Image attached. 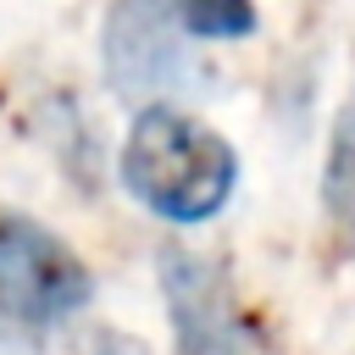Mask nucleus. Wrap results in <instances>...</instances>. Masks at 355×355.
<instances>
[{"instance_id": "obj_4", "label": "nucleus", "mask_w": 355, "mask_h": 355, "mask_svg": "<svg viewBox=\"0 0 355 355\" xmlns=\"http://www.w3.org/2000/svg\"><path fill=\"white\" fill-rule=\"evenodd\" d=\"M105 72L128 100L161 94L183 78V22L172 0H111L105 6Z\"/></svg>"}, {"instance_id": "obj_2", "label": "nucleus", "mask_w": 355, "mask_h": 355, "mask_svg": "<svg viewBox=\"0 0 355 355\" xmlns=\"http://www.w3.org/2000/svg\"><path fill=\"white\" fill-rule=\"evenodd\" d=\"M94 300L83 255L39 216L0 205V333H33L78 316Z\"/></svg>"}, {"instance_id": "obj_1", "label": "nucleus", "mask_w": 355, "mask_h": 355, "mask_svg": "<svg viewBox=\"0 0 355 355\" xmlns=\"http://www.w3.org/2000/svg\"><path fill=\"white\" fill-rule=\"evenodd\" d=\"M116 178L150 216L194 227V222H211L233 200L239 155L200 116H189L166 100H150L122 139Z\"/></svg>"}, {"instance_id": "obj_6", "label": "nucleus", "mask_w": 355, "mask_h": 355, "mask_svg": "<svg viewBox=\"0 0 355 355\" xmlns=\"http://www.w3.org/2000/svg\"><path fill=\"white\" fill-rule=\"evenodd\" d=\"M349 128H355V116H349Z\"/></svg>"}, {"instance_id": "obj_5", "label": "nucleus", "mask_w": 355, "mask_h": 355, "mask_svg": "<svg viewBox=\"0 0 355 355\" xmlns=\"http://www.w3.org/2000/svg\"><path fill=\"white\" fill-rule=\"evenodd\" d=\"M183 33L194 39H250L255 33V0H172Z\"/></svg>"}, {"instance_id": "obj_3", "label": "nucleus", "mask_w": 355, "mask_h": 355, "mask_svg": "<svg viewBox=\"0 0 355 355\" xmlns=\"http://www.w3.org/2000/svg\"><path fill=\"white\" fill-rule=\"evenodd\" d=\"M155 277H161V300H166V316H172L178 355H239L244 349V327H239L227 277L205 255H194L183 244H161Z\"/></svg>"}]
</instances>
